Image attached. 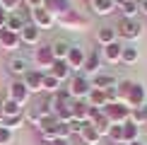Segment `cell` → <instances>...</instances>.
I'll use <instances>...</instances> for the list:
<instances>
[{
    "label": "cell",
    "instance_id": "obj_1",
    "mask_svg": "<svg viewBox=\"0 0 147 145\" xmlns=\"http://www.w3.org/2000/svg\"><path fill=\"white\" fill-rule=\"evenodd\" d=\"M56 22L60 24V27H65V29H75V32H84L87 29V17H82L75 7H70L68 12H63V15H58L56 17Z\"/></svg>",
    "mask_w": 147,
    "mask_h": 145
},
{
    "label": "cell",
    "instance_id": "obj_2",
    "mask_svg": "<svg viewBox=\"0 0 147 145\" xmlns=\"http://www.w3.org/2000/svg\"><path fill=\"white\" fill-rule=\"evenodd\" d=\"M92 92V80L87 75H72L70 77V85H68V94L72 99H87V94Z\"/></svg>",
    "mask_w": 147,
    "mask_h": 145
},
{
    "label": "cell",
    "instance_id": "obj_3",
    "mask_svg": "<svg viewBox=\"0 0 147 145\" xmlns=\"http://www.w3.org/2000/svg\"><path fill=\"white\" fill-rule=\"evenodd\" d=\"M104 116H106L111 123H125L130 119V106L123 104V102H113V104L104 106Z\"/></svg>",
    "mask_w": 147,
    "mask_h": 145
},
{
    "label": "cell",
    "instance_id": "obj_4",
    "mask_svg": "<svg viewBox=\"0 0 147 145\" xmlns=\"http://www.w3.org/2000/svg\"><path fill=\"white\" fill-rule=\"evenodd\" d=\"M116 32H118L121 39H125V41H135L140 34H142V24H140L138 20H121L118 22V27H116Z\"/></svg>",
    "mask_w": 147,
    "mask_h": 145
},
{
    "label": "cell",
    "instance_id": "obj_5",
    "mask_svg": "<svg viewBox=\"0 0 147 145\" xmlns=\"http://www.w3.org/2000/svg\"><path fill=\"white\" fill-rule=\"evenodd\" d=\"M145 102H147V89H145V85H140V82H133L130 92H128V99H125V104L130 106V109H138V106H145Z\"/></svg>",
    "mask_w": 147,
    "mask_h": 145
},
{
    "label": "cell",
    "instance_id": "obj_6",
    "mask_svg": "<svg viewBox=\"0 0 147 145\" xmlns=\"http://www.w3.org/2000/svg\"><path fill=\"white\" fill-rule=\"evenodd\" d=\"M53 60H56V56H53L51 44H44V46H39V48L34 51V63H36V70H39V68H51V65H53Z\"/></svg>",
    "mask_w": 147,
    "mask_h": 145
},
{
    "label": "cell",
    "instance_id": "obj_7",
    "mask_svg": "<svg viewBox=\"0 0 147 145\" xmlns=\"http://www.w3.org/2000/svg\"><path fill=\"white\" fill-rule=\"evenodd\" d=\"M29 94H32V92L27 89V85H24L22 80H15V82L10 85V89H7V99L17 102L20 106H22V104H27V102H29Z\"/></svg>",
    "mask_w": 147,
    "mask_h": 145
},
{
    "label": "cell",
    "instance_id": "obj_8",
    "mask_svg": "<svg viewBox=\"0 0 147 145\" xmlns=\"http://www.w3.org/2000/svg\"><path fill=\"white\" fill-rule=\"evenodd\" d=\"M29 12H32V22L39 29H51L53 24H56V17L48 10H44V7H36V10H29Z\"/></svg>",
    "mask_w": 147,
    "mask_h": 145
},
{
    "label": "cell",
    "instance_id": "obj_9",
    "mask_svg": "<svg viewBox=\"0 0 147 145\" xmlns=\"http://www.w3.org/2000/svg\"><path fill=\"white\" fill-rule=\"evenodd\" d=\"M22 82L27 85L29 92H41V89H44V70H36V68L32 70L29 68V72L22 77Z\"/></svg>",
    "mask_w": 147,
    "mask_h": 145
},
{
    "label": "cell",
    "instance_id": "obj_10",
    "mask_svg": "<svg viewBox=\"0 0 147 145\" xmlns=\"http://www.w3.org/2000/svg\"><path fill=\"white\" fill-rule=\"evenodd\" d=\"M39 39H41V29L36 27L34 22H27L22 27V32H20V41H22V44L34 46V44H39Z\"/></svg>",
    "mask_w": 147,
    "mask_h": 145
},
{
    "label": "cell",
    "instance_id": "obj_11",
    "mask_svg": "<svg viewBox=\"0 0 147 145\" xmlns=\"http://www.w3.org/2000/svg\"><path fill=\"white\" fill-rule=\"evenodd\" d=\"M20 44H22V41H20V34H15V32H10V29H0V46H3L5 48V51H17V48H20Z\"/></svg>",
    "mask_w": 147,
    "mask_h": 145
},
{
    "label": "cell",
    "instance_id": "obj_12",
    "mask_svg": "<svg viewBox=\"0 0 147 145\" xmlns=\"http://www.w3.org/2000/svg\"><path fill=\"white\" fill-rule=\"evenodd\" d=\"M84 58H87V53H84L80 46H72V48H70V53L65 56V63L70 65V70H82Z\"/></svg>",
    "mask_w": 147,
    "mask_h": 145
},
{
    "label": "cell",
    "instance_id": "obj_13",
    "mask_svg": "<svg viewBox=\"0 0 147 145\" xmlns=\"http://www.w3.org/2000/svg\"><path fill=\"white\" fill-rule=\"evenodd\" d=\"M7 72H10V75H22L24 77L29 72V60L22 58V56H12L7 60Z\"/></svg>",
    "mask_w": 147,
    "mask_h": 145
},
{
    "label": "cell",
    "instance_id": "obj_14",
    "mask_svg": "<svg viewBox=\"0 0 147 145\" xmlns=\"http://www.w3.org/2000/svg\"><path fill=\"white\" fill-rule=\"evenodd\" d=\"M46 72H51V75L56 77V80H60V82L72 77V70H70V65L65 63V60H53V65H51Z\"/></svg>",
    "mask_w": 147,
    "mask_h": 145
},
{
    "label": "cell",
    "instance_id": "obj_15",
    "mask_svg": "<svg viewBox=\"0 0 147 145\" xmlns=\"http://www.w3.org/2000/svg\"><path fill=\"white\" fill-rule=\"evenodd\" d=\"M80 138H82V143H84V145H99V140H101L99 131H96L94 126L89 123V121H84V123H82V131H80Z\"/></svg>",
    "mask_w": 147,
    "mask_h": 145
},
{
    "label": "cell",
    "instance_id": "obj_16",
    "mask_svg": "<svg viewBox=\"0 0 147 145\" xmlns=\"http://www.w3.org/2000/svg\"><path fill=\"white\" fill-rule=\"evenodd\" d=\"M113 3H116V10L123 12L125 20H135V15L140 12V5L135 0H113Z\"/></svg>",
    "mask_w": 147,
    "mask_h": 145
},
{
    "label": "cell",
    "instance_id": "obj_17",
    "mask_svg": "<svg viewBox=\"0 0 147 145\" xmlns=\"http://www.w3.org/2000/svg\"><path fill=\"white\" fill-rule=\"evenodd\" d=\"M92 87L94 89H101V92H106V89L116 87V80L109 72H96V75H92Z\"/></svg>",
    "mask_w": 147,
    "mask_h": 145
},
{
    "label": "cell",
    "instance_id": "obj_18",
    "mask_svg": "<svg viewBox=\"0 0 147 145\" xmlns=\"http://www.w3.org/2000/svg\"><path fill=\"white\" fill-rule=\"evenodd\" d=\"M89 7L94 10V15L106 17V15H111V12H116V3L113 0H89Z\"/></svg>",
    "mask_w": 147,
    "mask_h": 145
},
{
    "label": "cell",
    "instance_id": "obj_19",
    "mask_svg": "<svg viewBox=\"0 0 147 145\" xmlns=\"http://www.w3.org/2000/svg\"><path fill=\"white\" fill-rule=\"evenodd\" d=\"M121 53H123V44H118V41H113V44H106L101 51L104 60H109V63H121Z\"/></svg>",
    "mask_w": 147,
    "mask_h": 145
},
{
    "label": "cell",
    "instance_id": "obj_20",
    "mask_svg": "<svg viewBox=\"0 0 147 145\" xmlns=\"http://www.w3.org/2000/svg\"><path fill=\"white\" fill-rule=\"evenodd\" d=\"M70 7H72L70 0H46V3H44V10H48L53 17H58V15H63V12H68Z\"/></svg>",
    "mask_w": 147,
    "mask_h": 145
},
{
    "label": "cell",
    "instance_id": "obj_21",
    "mask_svg": "<svg viewBox=\"0 0 147 145\" xmlns=\"http://www.w3.org/2000/svg\"><path fill=\"white\" fill-rule=\"evenodd\" d=\"M24 24H27V17H24V15H20V12H7V22H5V29H10V32L20 34Z\"/></svg>",
    "mask_w": 147,
    "mask_h": 145
},
{
    "label": "cell",
    "instance_id": "obj_22",
    "mask_svg": "<svg viewBox=\"0 0 147 145\" xmlns=\"http://www.w3.org/2000/svg\"><path fill=\"white\" fill-rule=\"evenodd\" d=\"M87 116H89V104H87V99H75V102H72V119L84 123Z\"/></svg>",
    "mask_w": 147,
    "mask_h": 145
},
{
    "label": "cell",
    "instance_id": "obj_23",
    "mask_svg": "<svg viewBox=\"0 0 147 145\" xmlns=\"http://www.w3.org/2000/svg\"><path fill=\"white\" fill-rule=\"evenodd\" d=\"M87 104L104 111V106L109 104V102H106V92H101V89H94V87H92V92L87 94Z\"/></svg>",
    "mask_w": 147,
    "mask_h": 145
},
{
    "label": "cell",
    "instance_id": "obj_24",
    "mask_svg": "<svg viewBox=\"0 0 147 145\" xmlns=\"http://www.w3.org/2000/svg\"><path fill=\"white\" fill-rule=\"evenodd\" d=\"M135 140H140V126H135L130 119L123 123V143L128 145V143H135Z\"/></svg>",
    "mask_w": 147,
    "mask_h": 145
},
{
    "label": "cell",
    "instance_id": "obj_25",
    "mask_svg": "<svg viewBox=\"0 0 147 145\" xmlns=\"http://www.w3.org/2000/svg\"><path fill=\"white\" fill-rule=\"evenodd\" d=\"M51 48H53V56H56V60H65V56L70 53L72 44H68L65 39H56V41L51 44Z\"/></svg>",
    "mask_w": 147,
    "mask_h": 145
},
{
    "label": "cell",
    "instance_id": "obj_26",
    "mask_svg": "<svg viewBox=\"0 0 147 145\" xmlns=\"http://www.w3.org/2000/svg\"><path fill=\"white\" fill-rule=\"evenodd\" d=\"M116 36H118V32H116L113 27H101L99 32H96V41H99L101 46H106V44H113Z\"/></svg>",
    "mask_w": 147,
    "mask_h": 145
},
{
    "label": "cell",
    "instance_id": "obj_27",
    "mask_svg": "<svg viewBox=\"0 0 147 145\" xmlns=\"http://www.w3.org/2000/svg\"><path fill=\"white\" fill-rule=\"evenodd\" d=\"M138 58H140V51H138L135 46H123V53H121V63L133 65V63H138Z\"/></svg>",
    "mask_w": 147,
    "mask_h": 145
},
{
    "label": "cell",
    "instance_id": "obj_28",
    "mask_svg": "<svg viewBox=\"0 0 147 145\" xmlns=\"http://www.w3.org/2000/svg\"><path fill=\"white\" fill-rule=\"evenodd\" d=\"M99 63H101V56L94 51V53H89V56L84 58V65H82V70H87V72H94V75H96V72H99Z\"/></svg>",
    "mask_w": 147,
    "mask_h": 145
},
{
    "label": "cell",
    "instance_id": "obj_29",
    "mask_svg": "<svg viewBox=\"0 0 147 145\" xmlns=\"http://www.w3.org/2000/svg\"><path fill=\"white\" fill-rule=\"evenodd\" d=\"M0 106H3V114H5V119H10V116H20V114H22V106L17 104V102H12V99H5V102H0Z\"/></svg>",
    "mask_w": 147,
    "mask_h": 145
},
{
    "label": "cell",
    "instance_id": "obj_30",
    "mask_svg": "<svg viewBox=\"0 0 147 145\" xmlns=\"http://www.w3.org/2000/svg\"><path fill=\"white\" fill-rule=\"evenodd\" d=\"M92 126H94L96 131H99V136H109V128H111V121H109L106 116H104V111L99 114V116H96L94 121H89Z\"/></svg>",
    "mask_w": 147,
    "mask_h": 145
},
{
    "label": "cell",
    "instance_id": "obj_31",
    "mask_svg": "<svg viewBox=\"0 0 147 145\" xmlns=\"http://www.w3.org/2000/svg\"><path fill=\"white\" fill-rule=\"evenodd\" d=\"M130 121H133L135 126H145V123H147V106L130 109Z\"/></svg>",
    "mask_w": 147,
    "mask_h": 145
},
{
    "label": "cell",
    "instance_id": "obj_32",
    "mask_svg": "<svg viewBox=\"0 0 147 145\" xmlns=\"http://www.w3.org/2000/svg\"><path fill=\"white\" fill-rule=\"evenodd\" d=\"M130 87H133V82H130V80H121V82H116V94H118V102H123V104H125Z\"/></svg>",
    "mask_w": 147,
    "mask_h": 145
},
{
    "label": "cell",
    "instance_id": "obj_33",
    "mask_svg": "<svg viewBox=\"0 0 147 145\" xmlns=\"http://www.w3.org/2000/svg\"><path fill=\"white\" fill-rule=\"evenodd\" d=\"M44 89H46V92H51V94H56L58 89H60V80H56L51 72H44Z\"/></svg>",
    "mask_w": 147,
    "mask_h": 145
},
{
    "label": "cell",
    "instance_id": "obj_34",
    "mask_svg": "<svg viewBox=\"0 0 147 145\" xmlns=\"http://www.w3.org/2000/svg\"><path fill=\"white\" fill-rule=\"evenodd\" d=\"M109 140H113L116 145L123 143V123H111V128H109Z\"/></svg>",
    "mask_w": 147,
    "mask_h": 145
},
{
    "label": "cell",
    "instance_id": "obj_35",
    "mask_svg": "<svg viewBox=\"0 0 147 145\" xmlns=\"http://www.w3.org/2000/svg\"><path fill=\"white\" fill-rule=\"evenodd\" d=\"M22 123H24V114H20V116H10V119H3V121H0V126H3V128H7V131L20 128Z\"/></svg>",
    "mask_w": 147,
    "mask_h": 145
},
{
    "label": "cell",
    "instance_id": "obj_36",
    "mask_svg": "<svg viewBox=\"0 0 147 145\" xmlns=\"http://www.w3.org/2000/svg\"><path fill=\"white\" fill-rule=\"evenodd\" d=\"M70 126L65 123V121H58V126H56V138H63V140H70Z\"/></svg>",
    "mask_w": 147,
    "mask_h": 145
},
{
    "label": "cell",
    "instance_id": "obj_37",
    "mask_svg": "<svg viewBox=\"0 0 147 145\" xmlns=\"http://www.w3.org/2000/svg\"><path fill=\"white\" fill-rule=\"evenodd\" d=\"M20 3H22V0H0V10H5V12H15L17 7H20Z\"/></svg>",
    "mask_w": 147,
    "mask_h": 145
},
{
    "label": "cell",
    "instance_id": "obj_38",
    "mask_svg": "<svg viewBox=\"0 0 147 145\" xmlns=\"http://www.w3.org/2000/svg\"><path fill=\"white\" fill-rule=\"evenodd\" d=\"M10 143H12V131L0 126V145H10Z\"/></svg>",
    "mask_w": 147,
    "mask_h": 145
},
{
    "label": "cell",
    "instance_id": "obj_39",
    "mask_svg": "<svg viewBox=\"0 0 147 145\" xmlns=\"http://www.w3.org/2000/svg\"><path fill=\"white\" fill-rule=\"evenodd\" d=\"M68 126H70V133H72V136H80V131H82V121L70 119V121H68Z\"/></svg>",
    "mask_w": 147,
    "mask_h": 145
},
{
    "label": "cell",
    "instance_id": "obj_40",
    "mask_svg": "<svg viewBox=\"0 0 147 145\" xmlns=\"http://www.w3.org/2000/svg\"><path fill=\"white\" fill-rule=\"evenodd\" d=\"M46 0H24V5H27V10H36V7H44Z\"/></svg>",
    "mask_w": 147,
    "mask_h": 145
},
{
    "label": "cell",
    "instance_id": "obj_41",
    "mask_svg": "<svg viewBox=\"0 0 147 145\" xmlns=\"http://www.w3.org/2000/svg\"><path fill=\"white\" fill-rule=\"evenodd\" d=\"M5 22H7V12H5V10H0V29L5 27Z\"/></svg>",
    "mask_w": 147,
    "mask_h": 145
},
{
    "label": "cell",
    "instance_id": "obj_42",
    "mask_svg": "<svg viewBox=\"0 0 147 145\" xmlns=\"http://www.w3.org/2000/svg\"><path fill=\"white\" fill-rule=\"evenodd\" d=\"M51 145H70V140H63V138H56Z\"/></svg>",
    "mask_w": 147,
    "mask_h": 145
},
{
    "label": "cell",
    "instance_id": "obj_43",
    "mask_svg": "<svg viewBox=\"0 0 147 145\" xmlns=\"http://www.w3.org/2000/svg\"><path fill=\"white\" fill-rule=\"evenodd\" d=\"M138 5H140V12H145V15H147V0H140Z\"/></svg>",
    "mask_w": 147,
    "mask_h": 145
},
{
    "label": "cell",
    "instance_id": "obj_44",
    "mask_svg": "<svg viewBox=\"0 0 147 145\" xmlns=\"http://www.w3.org/2000/svg\"><path fill=\"white\" fill-rule=\"evenodd\" d=\"M5 119V114H3V106H0V121H3Z\"/></svg>",
    "mask_w": 147,
    "mask_h": 145
},
{
    "label": "cell",
    "instance_id": "obj_45",
    "mask_svg": "<svg viewBox=\"0 0 147 145\" xmlns=\"http://www.w3.org/2000/svg\"><path fill=\"white\" fill-rule=\"evenodd\" d=\"M121 145H125V143H121Z\"/></svg>",
    "mask_w": 147,
    "mask_h": 145
}]
</instances>
